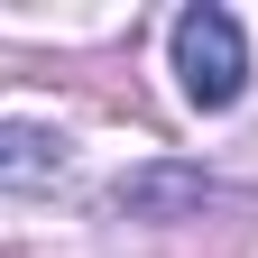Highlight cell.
<instances>
[{
  "instance_id": "3957f363",
  "label": "cell",
  "mask_w": 258,
  "mask_h": 258,
  "mask_svg": "<svg viewBox=\"0 0 258 258\" xmlns=\"http://www.w3.org/2000/svg\"><path fill=\"white\" fill-rule=\"evenodd\" d=\"M55 175H64V139H55V129L46 120H0V184H28V194H37Z\"/></svg>"
},
{
  "instance_id": "6da1fadb",
  "label": "cell",
  "mask_w": 258,
  "mask_h": 258,
  "mask_svg": "<svg viewBox=\"0 0 258 258\" xmlns=\"http://www.w3.org/2000/svg\"><path fill=\"white\" fill-rule=\"evenodd\" d=\"M175 83L194 111H231L240 83H249V46H240V19L212 10V0H194L175 19Z\"/></svg>"
},
{
  "instance_id": "7a4b0ae2",
  "label": "cell",
  "mask_w": 258,
  "mask_h": 258,
  "mask_svg": "<svg viewBox=\"0 0 258 258\" xmlns=\"http://www.w3.org/2000/svg\"><path fill=\"white\" fill-rule=\"evenodd\" d=\"M111 203H120L129 221H175V212H203V203H212V175H194V166H148V175H120Z\"/></svg>"
}]
</instances>
